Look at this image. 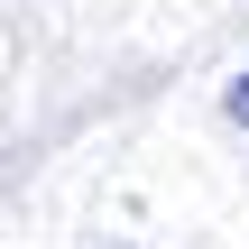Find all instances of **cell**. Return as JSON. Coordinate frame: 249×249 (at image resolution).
I'll list each match as a JSON object with an SVG mask.
<instances>
[{
  "label": "cell",
  "instance_id": "6da1fadb",
  "mask_svg": "<svg viewBox=\"0 0 249 249\" xmlns=\"http://www.w3.org/2000/svg\"><path fill=\"white\" fill-rule=\"evenodd\" d=\"M222 111H231V120H240V129H249V74H240V83H231V92H222Z\"/></svg>",
  "mask_w": 249,
  "mask_h": 249
}]
</instances>
